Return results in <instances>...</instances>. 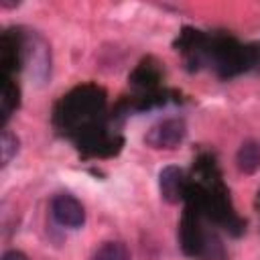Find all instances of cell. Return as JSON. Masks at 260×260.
<instances>
[{
    "label": "cell",
    "mask_w": 260,
    "mask_h": 260,
    "mask_svg": "<svg viewBox=\"0 0 260 260\" xmlns=\"http://www.w3.org/2000/svg\"><path fill=\"white\" fill-rule=\"evenodd\" d=\"M185 134L187 128L181 118H165L146 132L144 142L152 148H175L181 144Z\"/></svg>",
    "instance_id": "3957f363"
},
{
    "label": "cell",
    "mask_w": 260,
    "mask_h": 260,
    "mask_svg": "<svg viewBox=\"0 0 260 260\" xmlns=\"http://www.w3.org/2000/svg\"><path fill=\"white\" fill-rule=\"evenodd\" d=\"M51 215L59 225L69 230H79L85 223V209L81 201L69 193H57L51 199Z\"/></svg>",
    "instance_id": "7a4b0ae2"
},
{
    "label": "cell",
    "mask_w": 260,
    "mask_h": 260,
    "mask_svg": "<svg viewBox=\"0 0 260 260\" xmlns=\"http://www.w3.org/2000/svg\"><path fill=\"white\" fill-rule=\"evenodd\" d=\"M2 260H26V256L20 250H8V252H4Z\"/></svg>",
    "instance_id": "9c48e42d"
},
{
    "label": "cell",
    "mask_w": 260,
    "mask_h": 260,
    "mask_svg": "<svg viewBox=\"0 0 260 260\" xmlns=\"http://www.w3.org/2000/svg\"><path fill=\"white\" fill-rule=\"evenodd\" d=\"M158 185H160V195L169 203H177L185 195V179L183 171L177 167H165L158 175Z\"/></svg>",
    "instance_id": "277c9868"
},
{
    "label": "cell",
    "mask_w": 260,
    "mask_h": 260,
    "mask_svg": "<svg viewBox=\"0 0 260 260\" xmlns=\"http://www.w3.org/2000/svg\"><path fill=\"white\" fill-rule=\"evenodd\" d=\"M0 152H2V167H6V165L10 162V158L18 152V138H16L10 130H2Z\"/></svg>",
    "instance_id": "ba28073f"
},
{
    "label": "cell",
    "mask_w": 260,
    "mask_h": 260,
    "mask_svg": "<svg viewBox=\"0 0 260 260\" xmlns=\"http://www.w3.org/2000/svg\"><path fill=\"white\" fill-rule=\"evenodd\" d=\"M236 162H238V169L248 175L254 173L256 169H260V142L246 140L236 154Z\"/></svg>",
    "instance_id": "5b68a950"
},
{
    "label": "cell",
    "mask_w": 260,
    "mask_h": 260,
    "mask_svg": "<svg viewBox=\"0 0 260 260\" xmlns=\"http://www.w3.org/2000/svg\"><path fill=\"white\" fill-rule=\"evenodd\" d=\"M91 260H130V252L124 242H104Z\"/></svg>",
    "instance_id": "8992f818"
},
{
    "label": "cell",
    "mask_w": 260,
    "mask_h": 260,
    "mask_svg": "<svg viewBox=\"0 0 260 260\" xmlns=\"http://www.w3.org/2000/svg\"><path fill=\"white\" fill-rule=\"evenodd\" d=\"M104 108V95L93 85L75 87L71 93L63 95L55 110V124L65 132H87L91 136V128L98 122V116Z\"/></svg>",
    "instance_id": "6da1fadb"
},
{
    "label": "cell",
    "mask_w": 260,
    "mask_h": 260,
    "mask_svg": "<svg viewBox=\"0 0 260 260\" xmlns=\"http://www.w3.org/2000/svg\"><path fill=\"white\" fill-rule=\"evenodd\" d=\"M18 106V89L16 85H12L10 81H4L2 83V91H0V118H2V124H6V120L10 118L12 110Z\"/></svg>",
    "instance_id": "52a82bcc"
}]
</instances>
